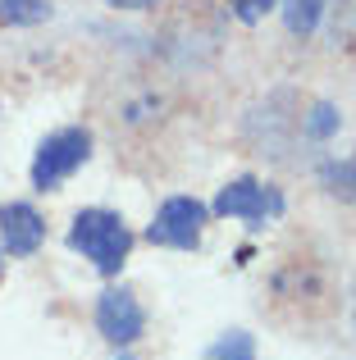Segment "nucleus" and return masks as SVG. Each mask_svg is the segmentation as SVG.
I'll list each match as a JSON object with an SVG mask.
<instances>
[{
  "label": "nucleus",
  "mask_w": 356,
  "mask_h": 360,
  "mask_svg": "<svg viewBox=\"0 0 356 360\" xmlns=\"http://www.w3.org/2000/svg\"><path fill=\"white\" fill-rule=\"evenodd\" d=\"M69 246L82 251V260H91L101 274H119L133 251V233L115 210H82L69 229Z\"/></svg>",
  "instance_id": "f257e3e1"
},
{
  "label": "nucleus",
  "mask_w": 356,
  "mask_h": 360,
  "mask_svg": "<svg viewBox=\"0 0 356 360\" xmlns=\"http://www.w3.org/2000/svg\"><path fill=\"white\" fill-rule=\"evenodd\" d=\"M91 155V132L87 128H60L37 146V160H32V187L37 192H51L60 187L82 160Z\"/></svg>",
  "instance_id": "f03ea898"
},
{
  "label": "nucleus",
  "mask_w": 356,
  "mask_h": 360,
  "mask_svg": "<svg viewBox=\"0 0 356 360\" xmlns=\"http://www.w3.org/2000/svg\"><path fill=\"white\" fill-rule=\"evenodd\" d=\"M205 233V205L196 196H170V201L155 210L146 238L155 246H170V251H192Z\"/></svg>",
  "instance_id": "7ed1b4c3"
},
{
  "label": "nucleus",
  "mask_w": 356,
  "mask_h": 360,
  "mask_svg": "<svg viewBox=\"0 0 356 360\" xmlns=\"http://www.w3.org/2000/svg\"><path fill=\"white\" fill-rule=\"evenodd\" d=\"M215 210H220L224 219H247L251 229H260L265 219L284 214V196H279L274 187L256 183V178H238V183H229L215 196Z\"/></svg>",
  "instance_id": "20e7f679"
},
{
  "label": "nucleus",
  "mask_w": 356,
  "mask_h": 360,
  "mask_svg": "<svg viewBox=\"0 0 356 360\" xmlns=\"http://www.w3.org/2000/svg\"><path fill=\"white\" fill-rule=\"evenodd\" d=\"M96 328L106 333V342L133 347L137 338H142V328H146V315H142V306H137L133 292H124V288L101 292V301H96Z\"/></svg>",
  "instance_id": "39448f33"
},
{
  "label": "nucleus",
  "mask_w": 356,
  "mask_h": 360,
  "mask_svg": "<svg viewBox=\"0 0 356 360\" xmlns=\"http://www.w3.org/2000/svg\"><path fill=\"white\" fill-rule=\"evenodd\" d=\"M46 238V224H42V214L32 210L27 201H9V205H0V246H5L9 255H32L37 246H42Z\"/></svg>",
  "instance_id": "423d86ee"
},
{
  "label": "nucleus",
  "mask_w": 356,
  "mask_h": 360,
  "mask_svg": "<svg viewBox=\"0 0 356 360\" xmlns=\"http://www.w3.org/2000/svg\"><path fill=\"white\" fill-rule=\"evenodd\" d=\"M320 14H324V0H288L284 5V18H288L293 37H311L320 27Z\"/></svg>",
  "instance_id": "0eeeda50"
},
{
  "label": "nucleus",
  "mask_w": 356,
  "mask_h": 360,
  "mask_svg": "<svg viewBox=\"0 0 356 360\" xmlns=\"http://www.w3.org/2000/svg\"><path fill=\"white\" fill-rule=\"evenodd\" d=\"M205 360H256V342H251V333L233 328V333H224L220 342L205 352Z\"/></svg>",
  "instance_id": "6e6552de"
},
{
  "label": "nucleus",
  "mask_w": 356,
  "mask_h": 360,
  "mask_svg": "<svg viewBox=\"0 0 356 360\" xmlns=\"http://www.w3.org/2000/svg\"><path fill=\"white\" fill-rule=\"evenodd\" d=\"M51 14V0H0V23H42Z\"/></svg>",
  "instance_id": "1a4fd4ad"
},
{
  "label": "nucleus",
  "mask_w": 356,
  "mask_h": 360,
  "mask_svg": "<svg viewBox=\"0 0 356 360\" xmlns=\"http://www.w3.org/2000/svg\"><path fill=\"white\" fill-rule=\"evenodd\" d=\"M333 128H338V115H333L329 105H315L311 119H306V132H311V137H329Z\"/></svg>",
  "instance_id": "9d476101"
},
{
  "label": "nucleus",
  "mask_w": 356,
  "mask_h": 360,
  "mask_svg": "<svg viewBox=\"0 0 356 360\" xmlns=\"http://www.w3.org/2000/svg\"><path fill=\"white\" fill-rule=\"evenodd\" d=\"M324 183H333L329 192H356V165H324Z\"/></svg>",
  "instance_id": "9b49d317"
},
{
  "label": "nucleus",
  "mask_w": 356,
  "mask_h": 360,
  "mask_svg": "<svg viewBox=\"0 0 356 360\" xmlns=\"http://www.w3.org/2000/svg\"><path fill=\"white\" fill-rule=\"evenodd\" d=\"M269 9H274V0H233V14H238L242 23H260Z\"/></svg>",
  "instance_id": "f8f14e48"
},
{
  "label": "nucleus",
  "mask_w": 356,
  "mask_h": 360,
  "mask_svg": "<svg viewBox=\"0 0 356 360\" xmlns=\"http://www.w3.org/2000/svg\"><path fill=\"white\" fill-rule=\"evenodd\" d=\"M106 5H115V9H151V5H160V0H106Z\"/></svg>",
  "instance_id": "ddd939ff"
}]
</instances>
